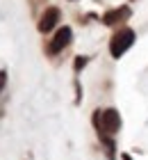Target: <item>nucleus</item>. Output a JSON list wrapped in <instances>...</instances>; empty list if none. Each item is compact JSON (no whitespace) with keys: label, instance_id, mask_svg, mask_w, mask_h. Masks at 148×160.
Returning a JSON list of instances; mask_svg holds the SVG:
<instances>
[{"label":"nucleus","instance_id":"nucleus-1","mask_svg":"<svg viewBox=\"0 0 148 160\" xmlns=\"http://www.w3.org/2000/svg\"><path fill=\"white\" fill-rule=\"evenodd\" d=\"M93 121H96V128H98L100 140H105L107 147L114 149V144H112L109 137L116 135L118 128H121V117H118V112L114 110V108H109V110H98L96 117H93Z\"/></svg>","mask_w":148,"mask_h":160},{"label":"nucleus","instance_id":"nucleus-2","mask_svg":"<svg viewBox=\"0 0 148 160\" xmlns=\"http://www.w3.org/2000/svg\"><path fill=\"white\" fill-rule=\"evenodd\" d=\"M132 43H135V32L130 28H121L118 32H114L112 41H109V53H112V57H121Z\"/></svg>","mask_w":148,"mask_h":160},{"label":"nucleus","instance_id":"nucleus-6","mask_svg":"<svg viewBox=\"0 0 148 160\" xmlns=\"http://www.w3.org/2000/svg\"><path fill=\"white\" fill-rule=\"evenodd\" d=\"M87 64V57H78L75 60V71H80V67H84Z\"/></svg>","mask_w":148,"mask_h":160},{"label":"nucleus","instance_id":"nucleus-4","mask_svg":"<svg viewBox=\"0 0 148 160\" xmlns=\"http://www.w3.org/2000/svg\"><path fill=\"white\" fill-rule=\"evenodd\" d=\"M57 21H59V9H57V7H48V9L41 14L39 30H41V32H50V30L57 25Z\"/></svg>","mask_w":148,"mask_h":160},{"label":"nucleus","instance_id":"nucleus-5","mask_svg":"<svg viewBox=\"0 0 148 160\" xmlns=\"http://www.w3.org/2000/svg\"><path fill=\"white\" fill-rule=\"evenodd\" d=\"M125 18H130V9L128 7H121V9H112L103 16V23L105 25H116V23H123Z\"/></svg>","mask_w":148,"mask_h":160},{"label":"nucleus","instance_id":"nucleus-3","mask_svg":"<svg viewBox=\"0 0 148 160\" xmlns=\"http://www.w3.org/2000/svg\"><path fill=\"white\" fill-rule=\"evenodd\" d=\"M69 41H71V28H59L57 34L53 37V41L48 43V53L50 55H57V53H62V50L69 46Z\"/></svg>","mask_w":148,"mask_h":160}]
</instances>
